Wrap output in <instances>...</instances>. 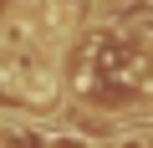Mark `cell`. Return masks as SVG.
<instances>
[{"label":"cell","instance_id":"1","mask_svg":"<svg viewBox=\"0 0 153 148\" xmlns=\"http://www.w3.org/2000/svg\"><path fill=\"white\" fill-rule=\"evenodd\" d=\"M112 148H148V138H143V133H128V138H117Z\"/></svg>","mask_w":153,"mask_h":148}]
</instances>
